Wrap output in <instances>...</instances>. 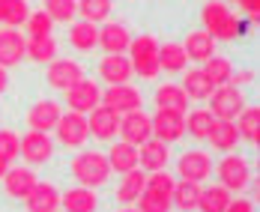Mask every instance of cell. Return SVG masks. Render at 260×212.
I'll return each instance as SVG.
<instances>
[{
    "mask_svg": "<svg viewBox=\"0 0 260 212\" xmlns=\"http://www.w3.org/2000/svg\"><path fill=\"white\" fill-rule=\"evenodd\" d=\"M69 45L81 54H90L99 48V27L90 21H78L69 27Z\"/></svg>",
    "mask_w": 260,
    "mask_h": 212,
    "instance_id": "30",
    "label": "cell"
},
{
    "mask_svg": "<svg viewBox=\"0 0 260 212\" xmlns=\"http://www.w3.org/2000/svg\"><path fill=\"white\" fill-rule=\"evenodd\" d=\"M207 140H209V147H212V150L234 153L236 147H239V132H236L234 120H212Z\"/></svg>",
    "mask_w": 260,
    "mask_h": 212,
    "instance_id": "23",
    "label": "cell"
},
{
    "mask_svg": "<svg viewBox=\"0 0 260 212\" xmlns=\"http://www.w3.org/2000/svg\"><path fill=\"white\" fill-rule=\"evenodd\" d=\"M96 105H102V90H99V84L93 78H84L75 87L66 90V108L69 111H78V114L87 117Z\"/></svg>",
    "mask_w": 260,
    "mask_h": 212,
    "instance_id": "8",
    "label": "cell"
},
{
    "mask_svg": "<svg viewBox=\"0 0 260 212\" xmlns=\"http://www.w3.org/2000/svg\"><path fill=\"white\" fill-rule=\"evenodd\" d=\"M129 63H132V72L141 75V78L153 81L158 75V39L144 33L138 39L129 42Z\"/></svg>",
    "mask_w": 260,
    "mask_h": 212,
    "instance_id": "3",
    "label": "cell"
},
{
    "mask_svg": "<svg viewBox=\"0 0 260 212\" xmlns=\"http://www.w3.org/2000/svg\"><path fill=\"white\" fill-rule=\"evenodd\" d=\"M30 15L27 0H3V24L6 27H21Z\"/></svg>",
    "mask_w": 260,
    "mask_h": 212,
    "instance_id": "40",
    "label": "cell"
},
{
    "mask_svg": "<svg viewBox=\"0 0 260 212\" xmlns=\"http://www.w3.org/2000/svg\"><path fill=\"white\" fill-rule=\"evenodd\" d=\"M153 99H156L158 111H180V114H185V111H188V102H191L180 84H171V81H168V84H158Z\"/></svg>",
    "mask_w": 260,
    "mask_h": 212,
    "instance_id": "25",
    "label": "cell"
},
{
    "mask_svg": "<svg viewBox=\"0 0 260 212\" xmlns=\"http://www.w3.org/2000/svg\"><path fill=\"white\" fill-rule=\"evenodd\" d=\"M6 87H9V72H6V69L0 66V96L6 93Z\"/></svg>",
    "mask_w": 260,
    "mask_h": 212,
    "instance_id": "45",
    "label": "cell"
},
{
    "mask_svg": "<svg viewBox=\"0 0 260 212\" xmlns=\"http://www.w3.org/2000/svg\"><path fill=\"white\" fill-rule=\"evenodd\" d=\"M171 161V147L161 144L158 137H150L138 147V167L144 173H153V170H165Z\"/></svg>",
    "mask_w": 260,
    "mask_h": 212,
    "instance_id": "15",
    "label": "cell"
},
{
    "mask_svg": "<svg viewBox=\"0 0 260 212\" xmlns=\"http://www.w3.org/2000/svg\"><path fill=\"white\" fill-rule=\"evenodd\" d=\"M174 176L168 173V170H153V173H147V183H144V197H150V200H158V203H165V206H171V194H174Z\"/></svg>",
    "mask_w": 260,
    "mask_h": 212,
    "instance_id": "24",
    "label": "cell"
},
{
    "mask_svg": "<svg viewBox=\"0 0 260 212\" xmlns=\"http://www.w3.org/2000/svg\"><path fill=\"white\" fill-rule=\"evenodd\" d=\"M45 78H48V84H51L54 90L66 93L69 87H75L78 81L87 78V72H84V66H81L78 60H51Z\"/></svg>",
    "mask_w": 260,
    "mask_h": 212,
    "instance_id": "10",
    "label": "cell"
},
{
    "mask_svg": "<svg viewBox=\"0 0 260 212\" xmlns=\"http://www.w3.org/2000/svg\"><path fill=\"white\" fill-rule=\"evenodd\" d=\"M117 134H120L126 144L141 147L144 140L153 137V120H150L144 111H129V114L120 117V129H117Z\"/></svg>",
    "mask_w": 260,
    "mask_h": 212,
    "instance_id": "12",
    "label": "cell"
},
{
    "mask_svg": "<svg viewBox=\"0 0 260 212\" xmlns=\"http://www.w3.org/2000/svg\"><path fill=\"white\" fill-rule=\"evenodd\" d=\"M144 183H147V173H144L141 167H135V170H129V173H123V183L117 186V200H120L123 206H132V203L141 197Z\"/></svg>",
    "mask_w": 260,
    "mask_h": 212,
    "instance_id": "33",
    "label": "cell"
},
{
    "mask_svg": "<svg viewBox=\"0 0 260 212\" xmlns=\"http://www.w3.org/2000/svg\"><path fill=\"white\" fill-rule=\"evenodd\" d=\"M60 206H63V212H96L99 194L87 186H72L60 191Z\"/></svg>",
    "mask_w": 260,
    "mask_h": 212,
    "instance_id": "21",
    "label": "cell"
},
{
    "mask_svg": "<svg viewBox=\"0 0 260 212\" xmlns=\"http://www.w3.org/2000/svg\"><path fill=\"white\" fill-rule=\"evenodd\" d=\"M239 6H242V12L251 18V21H257V15H260V0H236Z\"/></svg>",
    "mask_w": 260,
    "mask_h": 212,
    "instance_id": "44",
    "label": "cell"
},
{
    "mask_svg": "<svg viewBox=\"0 0 260 212\" xmlns=\"http://www.w3.org/2000/svg\"><path fill=\"white\" fill-rule=\"evenodd\" d=\"M18 153L27 164H45L54 156V140L48 137V132H33L30 129L18 144Z\"/></svg>",
    "mask_w": 260,
    "mask_h": 212,
    "instance_id": "13",
    "label": "cell"
},
{
    "mask_svg": "<svg viewBox=\"0 0 260 212\" xmlns=\"http://www.w3.org/2000/svg\"><path fill=\"white\" fill-rule=\"evenodd\" d=\"M150 120H153V137H158L168 147L185 134V114H180V111H158L156 108V117H150Z\"/></svg>",
    "mask_w": 260,
    "mask_h": 212,
    "instance_id": "11",
    "label": "cell"
},
{
    "mask_svg": "<svg viewBox=\"0 0 260 212\" xmlns=\"http://www.w3.org/2000/svg\"><path fill=\"white\" fill-rule=\"evenodd\" d=\"M0 24H3V0H0Z\"/></svg>",
    "mask_w": 260,
    "mask_h": 212,
    "instance_id": "47",
    "label": "cell"
},
{
    "mask_svg": "<svg viewBox=\"0 0 260 212\" xmlns=\"http://www.w3.org/2000/svg\"><path fill=\"white\" fill-rule=\"evenodd\" d=\"M24 36L18 33V27H3L0 30V66L12 69L24 60Z\"/></svg>",
    "mask_w": 260,
    "mask_h": 212,
    "instance_id": "19",
    "label": "cell"
},
{
    "mask_svg": "<svg viewBox=\"0 0 260 212\" xmlns=\"http://www.w3.org/2000/svg\"><path fill=\"white\" fill-rule=\"evenodd\" d=\"M132 42V33L123 21H108V24L99 30V48L105 54H126Z\"/></svg>",
    "mask_w": 260,
    "mask_h": 212,
    "instance_id": "22",
    "label": "cell"
},
{
    "mask_svg": "<svg viewBox=\"0 0 260 212\" xmlns=\"http://www.w3.org/2000/svg\"><path fill=\"white\" fill-rule=\"evenodd\" d=\"M132 63L126 54H105L102 60H99V78L108 84V87H114V84H129L132 81Z\"/></svg>",
    "mask_w": 260,
    "mask_h": 212,
    "instance_id": "18",
    "label": "cell"
},
{
    "mask_svg": "<svg viewBox=\"0 0 260 212\" xmlns=\"http://www.w3.org/2000/svg\"><path fill=\"white\" fill-rule=\"evenodd\" d=\"M236 132H239V140H245L248 147H257L260 144V108L257 105H245L236 117Z\"/></svg>",
    "mask_w": 260,
    "mask_h": 212,
    "instance_id": "28",
    "label": "cell"
},
{
    "mask_svg": "<svg viewBox=\"0 0 260 212\" xmlns=\"http://www.w3.org/2000/svg\"><path fill=\"white\" fill-rule=\"evenodd\" d=\"M185 63H188V57H185V48H182L180 42H165V45H158V72L177 75V72L185 69Z\"/></svg>",
    "mask_w": 260,
    "mask_h": 212,
    "instance_id": "31",
    "label": "cell"
},
{
    "mask_svg": "<svg viewBox=\"0 0 260 212\" xmlns=\"http://www.w3.org/2000/svg\"><path fill=\"white\" fill-rule=\"evenodd\" d=\"M231 191L221 186H201V200H198V212H224L228 209V203H231Z\"/></svg>",
    "mask_w": 260,
    "mask_h": 212,
    "instance_id": "34",
    "label": "cell"
},
{
    "mask_svg": "<svg viewBox=\"0 0 260 212\" xmlns=\"http://www.w3.org/2000/svg\"><path fill=\"white\" fill-rule=\"evenodd\" d=\"M24 27H27V33H30V39H36V36H51L54 21L48 18L45 9H39V12H30V15H27Z\"/></svg>",
    "mask_w": 260,
    "mask_h": 212,
    "instance_id": "41",
    "label": "cell"
},
{
    "mask_svg": "<svg viewBox=\"0 0 260 212\" xmlns=\"http://www.w3.org/2000/svg\"><path fill=\"white\" fill-rule=\"evenodd\" d=\"M24 57L33 63H51L57 60V39L54 36H36L24 42Z\"/></svg>",
    "mask_w": 260,
    "mask_h": 212,
    "instance_id": "35",
    "label": "cell"
},
{
    "mask_svg": "<svg viewBox=\"0 0 260 212\" xmlns=\"http://www.w3.org/2000/svg\"><path fill=\"white\" fill-rule=\"evenodd\" d=\"M27 212H57L60 209V188L54 183H36L33 191L24 197Z\"/></svg>",
    "mask_w": 260,
    "mask_h": 212,
    "instance_id": "20",
    "label": "cell"
},
{
    "mask_svg": "<svg viewBox=\"0 0 260 212\" xmlns=\"http://www.w3.org/2000/svg\"><path fill=\"white\" fill-rule=\"evenodd\" d=\"M212 170L218 173L221 186L228 188V191H242V188L248 186V180H251V164H248V159H242L236 153H224V159L218 161Z\"/></svg>",
    "mask_w": 260,
    "mask_h": 212,
    "instance_id": "6",
    "label": "cell"
},
{
    "mask_svg": "<svg viewBox=\"0 0 260 212\" xmlns=\"http://www.w3.org/2000/svg\"><path fill=\"white\" fill-rule=\"evenodd\" d=\"M182 48H185V57H188V60H194V63H207L209 57H215V39L209 36L207 30H194V33L185 36Z\"/></svg>",
    "mask_w": 260,
    "mask_h": 212,
    "instance_id": "26",
    "label": "cell"
},
{
    "mask_svg": "<svg viewBox=\"0 0 260 212\" xmlns=\"http://www.w3.org/2000/svg\"><path fill=\"white\" fill-rule=\"evenodd\" d=\"M108 164H111V170H117V173H129L138 167V147L135 144H126V140H120V144H111V150H108Z\"/></svg>",
    "mask_w": 260,
    "mask_h": 212,
    "instance_id": "29",
    "label": "cell"
},
{
    "mask_svg": "<svg viewBox=\"0 0 260 212\" xmlns=\"http://www.w3.org/2000/svg\"><path fill=\"white\" fill-rule=\"evenodd\" d=\"M201 69L207 72V78L212 81L215 87H218V84H231V75H234V66H231L228 57H209Z\"/></svg>",
    "mask_w": 260,
    "mask_h": 212,
    "instance_id": "38",
    "label": "cell"
},
{
    "mask_svg": "<svg viewBox=\"0 0 260 212\" xmlns=\"http://www.w3.org/2000/svg\"><path fill=\"white\" fill-rule=\"evenodd\" d=\"M78 15L81 21L102 24L111 18V0H78Z\"/></svg>",
    "mask_w": 260,
    "mask_h": 212,
    "instance_id": "37",
    "label": "cell"
},
{
    "mask_svg": "<svg viewBox=\"0 0 260 212\" xmlns=\"http://www.w3.org/2000/svg\"><path fill=\"white\" fill-rule=\"evenodd\" d=\"M87 129L99 140H111V137H117V129H120V114L111 111L108 105H96L87 114Z\"/></svg>",
    "mask_w": 260,
    "mask_h": 212,
    "instance_id": "16",
    "label": "cell"
},
{
    "mask_svg": "<svg viewBox=\"0 0 260 212\" xmlns=\"http://www.w3.org/2000/svg\"><path fill=\"white\" fill-rule=\"evenodd\" d=\"M212 120L215 117L209 114V108H194V111L185 114V132L191 134V137H198V140H207Z\"/></svg>",
    "mask_w": 260,
    "mask_h": 212,
    "instance_id": "36",
    "label": "cell"
},
{
    "mask_svg": "<svg viewBox=\"0 0 260 212\" xmlns=\"http://www.w3.org/2000/svg\"><path fill=\"white\" fill-rule=\"evenodd\" d=\"M234 3H236V0H234Z\"/></svg>",
    "mask_w": 260,
    "mask_h": 212,
    "instance_id": "49",
    "label": "cell"
},
{
    "mask_svg": "<svg viewBox=\"0 0 260 212\" xmlns=\"http://www.w3.org/2000/svg\"><path fill=\"white\" fill-rule=\"evenodd\" d=\"M54 132H57V144L66 147V150H81V147L87 144V137H90L87 117L78 114V111H66V114H60Z\"/></svg>",
    "mask_w": 260,
    "mask_h": 212,
    "instance_id": "5",
    "label": "cell"
},
{
    "mask_svg": "<svg viewBox=\"0 0 260 212\" xmlns=\"http://www.w3.org/2000/svg\"><path fill=\"white\" fill-rule=\"evenodd\" d=\"M102 105H108L111 111H117L123 117L129 111L144 108V93L132 84H114V87H108V93H102Z\"/></svg>",
    "mask_w": 260,
    "mask_h": 212,
    "instance_id": "9",
    "label": "cell"
},
{
    "mask_svg": "<svg viewBox=\"0 0 260 212\" xmlns=\"http://www.w3.org/2000/svg\"><path fill=\"white\" fill-rule=\"evenodd\" d=\"M18 144H21V137L12 132V129H0V156L9 161V164L18 159Z\"/></svg>",
    "mask_w": 260,
    "mask_h": 212,
    "instance_id": "42",
    "label": "cell"
},
{
    "mask_svg": "<svg viewBox=\"0 0 260 212\" xmlns=\"http://www.w3.org/2000/svg\"><path fill=\"white\" fill-rule=\"evenodd\" d=\"M224 212H254V203L245 200V197H231V203H228Z\"/></svg>",
    "mask_w": 260,
    "mask_h": 212,
    "instance_id": "43",
    "label": "cell"
},
{
    "mask_svg": "<svg viewBox=\"0 0 260 212\" xmlns=\"http://www.w3.org/2000/svg\"><path fill=\"white\" fill-rule=\"evenodd\" d=\"M182 90H185V96L188 99H194V102H204L209 99V93L215 90V84L207 78V72L204 69H182Z\"/></svg>",
    "mask_w": 260,
    "mask_h": 212,
    "instance_id": "27",
    "label": "cell"
},
{
    "mask_svg": "<svg viewBox=\"0 0 260 212\" xmlns=\"http://www.w3.org/2000/svg\"><path fill=\"white\" fill-rule=\"evenodd\" d=\"M6 167H9V161L0 156V180H3V173H6Z\"/></svg>",
    "mask_w": 260,
    "mask_h": 212,
    "instance_id": "46",
    "label": "cell"
},
{
    "mask_svg": "<svg viewBox=\"0 0 260 212\" xmlns=\"http://www.w3.org/2000/svg\"><path fill=\"white\" fill-rule=\"evenodd\" d=\"M242 108H245V93L236 84H218L209 93V114L215 120H236Z\"/></svg>",
    "mask_w": 260,
    "mask_h": 212,
    "instance_id": "4",
    "label": "cell"
},
{
    "mask_svg": "<svg viewBox=\"0 0 260 212\" xmlns=\"http://www.w3.org/2000/svg\"><path fill=\"white\" fill-rule=\"evenodd\" d=\"M212 159H209L204 150H185L180 159H177V173L185 183H207L209 173H212Z\"/></svg>",
    "mask_w": 260,
    "mask_h": 212,
    "instance_id": "7",
    "label": "cell"
},
{
    "mask_svg": "<svg viewBox=\"0 0 260 212\" xmlns=\"http://www.w3.org/2000/svg\"><path fill=\"white\" fill-rule=\"evenodd\" d=\"M198 200H201V183H174V194H171V206L180 212H198Z\"/></svg>",
    "mask_w": 260,
    "mask_h": 212,
    "instance_id": "32",
    "label": "cell"
},
{
    "mask_svg": "<svg viewBox=\"0 0 260 212\" xmlns=\"http://www.w3.org/2000/svg\"><path fill=\"white\" fill-rule=\"evenodd\" d=\"M36 183L39 180H36V173L30 167H6V173H3V194L9 200H24Z\"/></svg>",
    "mask_w": 260,
    "mask_h": 212,
    "instance_id": "17",
    "label": "cell"
},
{
    "mask_svg": "<svg viewBox=\"0 0 260 212\" xmlns=\"http://www.w3.org/2000/svg\"><path fill=\"white\" fill-rule=\"evenodd\" d=\"M201 24L215 42H234L245 30V24L231 12V6L224 0H207L201 6Z\"/></svg>",
    "mask_w": 260,
    "mask_h": 212,
    "instance_id": "1",
    "label": "cell"
},
{
    "mask_svg": "<svg viewBox=\"0 0 260 212\" xmlns=\"http://www.w3.org/2000/svg\"><path fill=\"white\" fill-rule=\"evenodd\" d=\"M45 12H48L51 21L69 24L78 15V0H45Z\"/></svg>",
    "mask_w": 260,
    "mask_h": 212,
    "instance_id": "39",
    "label": "cell"
},
{
    "mask_svg": "<svg viewBox=\"0 0 260 212\" xmlns=\"http://www.w3.org/2000/svg\"><path fill=\"white\" fill-rule=\"evenodd\" d=\"M120 212H138V209H129V206H126V209H120Z\"/></svg>",
    "mask_w": 260,
    "mask_h": 212,
    "instance_id": "48",
    "label": "cell"
},
{
    "mask_svg": "<svg viewBox=\"0 0 260 212\" xmlns=\"http://www.w3.org/2000/svg\"><path fill=\"white\" fill-rule=\"evenodd\" d=\"M69 167H72V176L78 180V186L87 188H102L111 180V164L105 159V153H96V150H81Z\"/></svg>",
    "mask_w": 260,
    "mask_h": 212,
    "instance_id": "2",
    "label": "cell"
},
{
    "mask_svg": "<svg viewBox=\"0 0 260 212\" xmlns=\"http://www.w3.org/2000/svg\"><path fill=\"white\" fill-rule=\"evenodd\" d=\"M60 114H63L60 102H54V99H39V102L30 105L24 120H27V126H30L33 132H54Z\"/></svg>",
    "mask_w": 260,
    "mask_h": 212,
    "instance_id": "14",
    "label": "cell"
}]
</instances>
